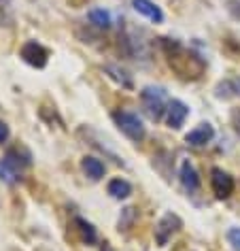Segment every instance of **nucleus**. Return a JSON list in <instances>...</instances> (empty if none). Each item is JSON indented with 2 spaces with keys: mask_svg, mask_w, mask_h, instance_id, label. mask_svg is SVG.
I'll use <instances>...</instances> for the list:
<instances>
[{
  "mask_svg": "<svg viewBox=\"0 0 240 251\" xmlns=\"http://www.w3.org/2000/svg\"><path fill=\"white\" fill-rule=\"evenodd\" d=\"M81 171H83L85 177H90L92 181H100L104 177L106 168L98 158H94V155H85V158L81 160Z\"/></svg>",
  "mask_w": 240,
  "mask_h": 251,
  "instance_id": "f8f14e48",
  "label": "nucleus"
},
{
  "mask_svg": "<svg viewBox=\"0 0 240 251\" xmlns=\"http://www.w3.org/2000/svg\"><path fill=\"white\" fill-rule=\"evenodd\" d=\"M9 134H11L9 126H7V124H4V122H0V145H2V143H7V139H9Z\"/></svg>",
  "mask_w": 240,
  "mask_h": 251,
  "instance_id": "4be33fe9",
  "label": "nucleus"
},
{
  "mask_svg": "<svg viewBox=\"0 0 240 251\" xmlns=\"http://www.w3.org/2000/svg\"><path fill=\"white\" fill-rule=\"evenodd\" d=\"M132 7H134L136 13H141L143 17H147V20H151V22H155V24L164 22L162 9L157 7L155 2H151V0H132Z\"/></svg>",
  "mask_w": 240,
  "mask_h": 251,
  "instance_id": "9b49d317",
  "label": "nucleus"
},
{
  "mask_svg": "<svg viewBox=\"0 0 240 251\" xmlns=\"http://www.w3.org/2000/svg\"><path fill=\"white\" fill-rule=\"evenodd\" d=\"M11 22H13L11 0H0V26H11Z\"/></svg>",
  "mask_w": 240,
  "mask_h": 251,
  "instance_id": "a211bd4d",
  "label": "nucleus"
},
{
  "mask_svg": "<svg viewBox=\"0 0 240 251\" xmlns=\"http://www.w3.org/2000/svg\"><path fill=\"white\" fill-rule=\"evenodd\" d=\"M164 51L168 55V62L170 66L174 68L176 73L181 75V77L185 79H198L202 73H204V60L200 58V55H195L193 51H189L181 45L179 41H168L164 39Z\"/></svg>",
  "mask_w": 240,
  "mask_h": 251,
  "instance_id": "f257e3e1",
  "label": "nucleus"
},
{
  "mask_svg": "<svg viewBox=\"0 0 240 251\" xmlns=\"http://www.w3.org/2000/svg\"><path fill=\"white\" fill-rule=\"evenodd\" d=\"M109 194L115 200H123V198H128L132 194V185L125 179H113L109 183Z\"/></svg>",
  "mask_w": 240,
  "mask_h": 251,
  "instance_id": "4468645a",
  "label": "nucleus"
},
{
  "mask_svg": "<svg viewBox=\"0 0 240 251\" xmlns=\"http://www.w3.org/2000/svg\"><path fill=\"white\" fill-rule=\"evenodd\" d=\"M227 241H230L234 251H240V228H232L227 232Z\"/></svg>",
  "mask_w": 240,
  "mask_h": 251,
  "instance_id": "aec40b11",
  "label": "nucleus"
},
{
  "mask_svg": "<svg viewBox=\"0 0 240 251\" xmlns=\"http://www.w3.org/2000/svg\"><path fill=\"white\" fill-rule=\"evenodd\" d=\"M215 96L230 100V98H240V77H227L215 85Z\"/></svg>",
  "mask_w": 240,
  "mask_h": 251,
  "instance_id": "9d476101",
  "label": "nucleus"
},
{
  "mask_svg": "<svg viewBox=\"0 0 240 251\" xmlns=\"http://www.w3.org/2000/svg\"><path fill=\"white\" fill-rule=\"evenodd\" d=\"M104 71H106V73H111V77L115 79L117 83H121L123 87H132V81H130V77H128V75H125L123 71H119L117 66H106Z\"/></svg>",
  "mask_w": 240,
  "mask_h": 251,
  "instance_id": "6ab92c4d",
  "label": "nucleus"
},
{
  "mask_svg": "<svg viewBox=\"0 0 240 251\" xmlns=\"http://www.w3.org/2000/svg\"><path fill=\"white\" fill-rule=\"evenodd\" d=\"M179 177H181V185L185 187L187 192H195L200 187V175H198L195 166L189 160H183L181 171H179Z\"/></svg>",
  "mask_w": 240,
  "mask_h": 251,
  "instance_id": "1a4fd4ad",
  "label": "nucleus"
},
{
  "mask_svg": "<svg viewBox=\"0 0 240 251\" xmlns=\"http://www.w3.org/2000/svg\"><path fill=\"white\" fill-rule=\"evenodd\" d=\"M20 55L26 64L34 66V68H45L47 66V60H49V51L41 43L36 41H26L20 49Z\"/></svg>",
  "mask_w": 240,
  "mask_h": 251,
  "instance_id": "39448f33",
  "label": "nucleus"
},
{
  "mask_svg": "<svg viewBox=\"0 0 240 251\" xmlns=\"http://www.w3.org/2000/svg\"><path fill=\"white\" fill-rule=\"evenodd\" d=\"M102 251H111V247H109V245H106V243H104V247H102Z\"/></svg>",
  "mask_w": 240,
  "mask_h": 251,
  "instance_id": "b1692460",
  "label": "nucleus"
},
{
  "mask_svg": "<svg viewBox=\"0 0 240 251\" xmlns=\"http://www.w3.org/2000/svg\"><path fill=\"white\" fill-rule=\"evenodd\" d=\"M189 115V106L183 102V100H170L168 102V109H166V124L168 128L172 130H179L185 119Z\"/></svg>",
  "mask_w": 240,
  "mask_h": 251,
  "instance_id": "0eeeda50",
  "label": "nucleus"
},
{
  "mask_svg": "<svg viewBox=\"0 0 240 251\" xmlns=\"http://www.w3.org/2000/svg\"><path fill=\"white\" fill-rule=\"evenodd\" d=\"M136 222V209L134 206H128V209L121 211V217H119V232H128Z\"/></svg>",
  "mask_w": 240,
  "mask_h": 251,
  "instance_id": "f3484780",
  "label": "nucleus"
},
{
  "mask_svg": "<svg viewBox=\"0 0 240 251\" xmlns=\"http://www.w3.org/2000/svg\"><path fill=\"white\" fill-rule=\"evenodd\" d=\"M227 4H230L227 11L232 13L234 20H240V0H227Z\"/></svg>",
  "mask_w": 240,
  "mask_h": 251,
  "instance_id": "412c9836",
  "label": "nucleus"
},
{
  "mask_svg": "<svg viewBox=\"0 0 240 251\" xmlns=\"http://www.w3.org/2000/svg\"><path fill=\"white\" fill-rule=\"evenodd\" d=\"M213 136H215L213 126L211 124H200L198 128H193L192 132H187L185 141L189 143V145H193V147H204L206 143L213 141Z\"/></svg>",
  "mask_w": 240,
  "mask_h": 251,
  "instance_id": "6e6552de",
  "label": "nucleus"
},
{
  "mask_svg": "<svg viewBox=\"0 0 240 251\" xmlns=\"http://www.w3.org/2000/svg\"><path fill=\"white\" fill-rule=\"evenodd\" d=\"M141 102H143V111L151 122H160L166 113V90L164 87H153L147 85L141 92Z\"/></svg>",
  "mask_w": 240,
  "mask_h": 251,
  "instance_id": "f03ea898",
  "label": "nucleus"
},
{
  "mask_svg": "<svg viewBox=\"0 0 240 251\" xmlns=\"http://www.w3.org/2000/svg\"><path fill=\"white\" fill-rule=\"evenodd\" d=\"M74 226H77V230H79V234H81V241H83L85 245H94L98 241V234H96V228L87 222V219L83 217H77L74 219Z\"/></svg>",
  "mask_w": 240,
  "mask_h": 251,
  "instance_id": "ddd939ff",
  "label": "nucleus"
},
{
  "mask_svg": "<svg viewBox=\"0 0 240 251\" xmlns=\"http://www.w3.org/2000/svg\"><path fill=\"white\" fill-rule=\"evenodd\" d=\"M232 124H234V130H236V134L240 136V109H234L232 111Z\"/></svg>",
  "mask_w": 240,
  "mask_h": 251,
  "instance_id": "5701e85b",
  "label": "nucleus"
},
{
  "mask_svg": "<svg viewBox=\"0 0 240 251\" xmlns=\"http://www.w3.org/2000/svg\"><path fill=\"white\" fill-rule=\"evenodd\" d=\"M0 181H4V183H9V185L20 181V171H15L7 160H0Z\"/></svg>",
  "mask_w": 240,
  "mask_h": 251,
  "instance_id": "2eb2a0df",
  "label": "nucleus"
},
{
  "mask_svg": "<svg viewBox=\"0 0 240 251\" xmlns=\"http://www.w3.org/2000/svg\"><path fill=\"white\" fill-rule=\"evenodd\" d=\"M211 187H213V194L219 200L230 198L232 192H234V179H232V175L225 173L223 168H213V171H211Z\"/></svg>",
  "mask_w": 240,
  "mask_h": 251,
  "instance_id": "423d86ee",
  "label": "nucleus"
},
{
  "mask_svg": "<svg viewBox=\"0 0 240 251\" xmlns=\"http://www.w3.org/2000/svg\"><path fill=\"white\" fill-rule=\"evenodd\" d=\"M113 119H115L117 128L128 136L130 141L134 143H141L144 136H147V130H144V124L141 122V117L134 115V113H128V111H117L113 113Z\"/></svg>",
  "mask_w": 240,
  "mask_h": 251,
  "instance_id": "7ed1b4c3",
  "label": "nucleus"
},
{
  "mask_svg": "<svg viewBox=\"0 0 240 251\" xmlns=\"http://www.w3.org/2000/svg\"><path fill=\"white\" fill-rule=\"evenodd\" d=\"M90 22L94 24L96 28H111V15H109V11H104V9H92L90 11Z\"/></svg>",
  "mask_w": 240,
  "mask_h": 251,
  "instance_id": "dca6fc26",
  "label": "nucleus"
},
{
  "mask_svg": "<svg viewBox=\"0 0 240 251\" xmlns=\"http://www.w3.org/2000/svg\"><path fill=\"white\" fill-rule=\"evenodd\" d=\"M181 228H183L181 217L176 215V213H166V215H164L160 222H157V226H155V243L160 245V247L168 245V241H170V238H172Z\"/></svg>",
  "mask_w": 240,
  "mask_h": 251,
  "instance_id": "20e7f679",
  "label": "nucleus"
}]
</instances>
